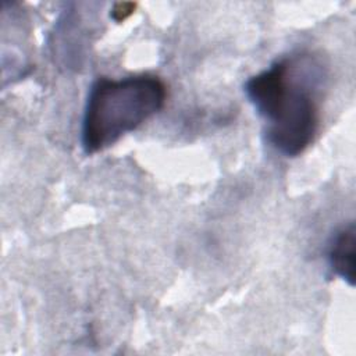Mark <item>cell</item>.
<instances>
[{
  "instance_id": "cell-1",
  "label": "cell",
  "mask_w": 356,
  "mask_h": 356,
  "mask_svg": "<svg viewBox=\"0 0 356 356\" xmlns=\"http://www.w3.org/2000/svg\"><path fill=\"white\" fill-rule=\"evenodd\" d=\"M324 78V65L316 56L298 53L274 61L245 82V95L263 120L268 145L282 156L296 157L314 142Z\"/></svg>"
},
{
  "instance_id": "cell-4",
  "label": "cell",
  "mask_w": 356,
  "mask_h": 356,
  "mask_svg": "<svg viewBox=\"0 0 356 356\" xmlns=\"http://www.w3.org/2000/svg\"><path fill=\"white\" fill-rule=\"evenodd\" d=\"M134 10H135V4L134 3H115L110 15L117 22H121L125 18H128L134 13Z\"/></svg>"
},
{
  "instance_id": "cell-3",
  "label": "cell",
  "mask_w": 356,
  "mask_h": 356,
  "mask_svg": "<svg viewBox=\"0 0 356 356\" xmlns=\"http://www.w3.org/2000/svg\"><path fill=\"white\" fill-rule=\"evenodd\" d=\"M355 243L356 229L350 221L334 234L327 252L331 271L350 286L355 285Z\"/></svg>"
},
{
  "instance_id": "cell-2",
  "label": "cell",
  "mask_w": 356,
  "mask_h": 356,
  "mask_svg": "<svg viewBox=\"0 0 356 356\" xmlns=\"http://www.w3.org/2000/svg\"><path fill=\"white\" fill-rule=\"evenodd\" d=\"M164 82L140 74L121 79L97 78L89 89L83 108L81 143L86 154L114 145L159 113L165 103Z\"/></svg>"
}]
</instances>
